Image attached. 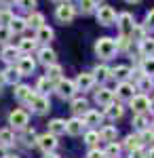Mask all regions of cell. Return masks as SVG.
Masks as SVG:
<instances>
[{
    "mask_svg": "<svg viewBox=\"0 0 154 158\" xmlns=\"http://www.w3.org/2000/svg\"><path fill=\"white\" fill-rule=\"evenodd\" d=\"M9 122H11L15 129H25V124H28V112H24V110H13L11 116H9Z\"/></svg>",
    "mask_w": 154,
    "mask_h": 158,
    "instance_id": "7",
    "label": "cell"
},
{
    "mask_svg": "<svg viewBox=\"0 0 154 158\" xmlns=\"http://www.w3.org/2000/svg\"><path fill=\"white\" fill-rule=\"evenodd\" d=\"M112 76V70H108L106 65H99V68H95V78H99V80H108Z\"/></svg>",
    "mask_w": 154,
    "mask_h": 158,
    "instance_id": "34",
    "label": "cell"
},
{
    "mask_svg": "<svg viewBox=\"0 0 154 158\" xmlns=\"http://www.w3.org/2000/svg\"><path fill=\"white\" fill-rule=\"evenodd\" d=\"M93 2H95V4H99V2H104V0H93Z\"/></svg>",
    "mask_w": 154,
    "mask_h": 158,
    "instance_id": "59",
    "label": "cell"
},
{
    "mask_svg": "<svg viewBox=\"0 0 154 158\" xmlns=\"http://www.w3.org/2000/svg\"><path fill=\"white\" fill-rule=\"evenodd\" d=\"M17 70L24 74V76H28V74H32L36 70V63L32 57H21V59L17 61Z\"/></svg>",
    "mask_w": 154,
    "mask_h": 158,
    "instance_id": "13",
    "label": "cell"
},
{
    "mask_svg": "<svg viewBox=\"0 0 154 158\" xmlns=\"http://www.w3.org/2000/svg\"><path fill=\"white\" fill-rule=\"evenodd\" d=\"M87 158H106V152H99V150H91Z\"/></svg>",
    "mask_w": 154,
    "mask_h": 158,
    "instance_id": "48",
    "label": "cell"
},
{
    "mask_svg": "<svg viewBox=\"0 0 154 158\" xmlns=\"http://www.w3.org/2000/svg\"><path fill=\"white\" fill-rule=\"evenodd\" d=\"M25 23H28V27H36V30H40V27L45 25V17H42L40 13H30V17L25 19Z\"/></svg>",
    "mask_w": 154,
    "mask_h": 158,
    "instance_id": "19",
    "label": "cell"
},
{
    "mask_svg": "<svg viewBox=\"0 0 154 158\" xmlns=\"http://www.w3.org/2000/svg\"><path fill=\"white\" fill-rule=\"evenodd\" d=\"M118 27H120L122 34H131V32H133L135 23H133V15H131V13H122V15H118Z\"/></svg>",
    "mask_w": 154,
    "mask_h": 158,
    "instance_id": "8",
    "label": "cell"
},
{
    "mask_svg": "<svg viewBox=\"0 0 154 158\" xmlns=\"http://www.w3.org/2000/svg\"><path fill=\"white\" fill-rule=\"evenodd\" d=\"M6 158H19V156H13V154H6Z\"/></svg>",
    "mask_w": 154,
    "mask_h": 158,
    "instance_id": "58",
    "label": "cell"
},
{
    "mask_svg": "<svg viewBox=\"0 0 154 158\" xmlns=\"http://www.w3.org/2000/svg\"><path fill=\"white\" fill-rule=\"evenodd\" d=\"M9 27H11L13 34H21L25 27H28V23H25V19H19V17H15L11 23H9Z\"/></svg>",
    "mask_w": 154,
    "mask_h": 158,
    "instance_id": "27",
    "label": "cell"
},
{
    "mask_svg": "<svg viewBox=\"0 0 154 158\" xmlns=\"http://www.w3.org/2000/svg\"><path fill=\"white\" fill-rule=\"evenodd\" d=\"M0 158H6V152H4V146H0Z\"/></svg>",
    "mask_w": 154,
    "mask_h": 158,
    "instance_id": "52",
    "label": "cell"
},
{
    "mask_svg": "<svg viewBox=\"0 0 154 158\" xmlns=\"http://www.w3.org/2000/svg\"><path fill=\"white\" fill-rule=\"evenodd\" d=\"M106 114H108V118L116 120V118L122 116V106H118V103H110V106L106 108Z\"/></svg>",
    "mask_w": 154,
    "mask_h": 158,
    "instance_id": "26",
    "label": "cell"
},
{
    "mask_svg": "<svg viewBox=\"0 0 154 158\" xmlns=\"http://www.w3.org/2000/svg\"><path fill=\"white\" fill-rule=\"evenodd\" d=\"M36 40H40V42H51V40H53V30H51L49 25H42V27L38 30V34H36Z\"/></svg>",
    "mask_w": 154,
    "mask_h": 158,
    "instance_id": "23",
    "label": "cell"
},
{
    "mask_svg": "<svg viewBox=\"0 0 154 158\" xmlns=\"http://www.w3.org/2000/svg\"><path fill=\"white\" fill-rule=\"evenodd\" d=\"M15 143V135H13V131L11 129H2L0 131V146H13Z\"/></svg>",
    "mask_w": 154,
    "mask_h": 158,
    "instance_id": "22",
    "label": "cell"
},
{
    "mask_svg": "<svg viewBox=\"0 0 154 158\" xmlns=\"http://www.w3.org/2000/svg\"><path fill=\"white\" fill-rule=\"evenodd\" d=\"M131 108H133V112L142 114V112H146V110L150 108V99L146 97V95H135V97L131 99Z\"/></svg>",
    "mask_w": 154,
    "mask_h": 158,
    "instance_id": "9",
    "label": "cell"
},
{
    "mask_svg": "<svg viewBox=\"0 0 154 158\" xmlns=\"http://www.w3.org/2000/svg\"><path fill=\"white\" fill-rule=\"evenodd\" d=\"M116 95H118L120 99H133L135 97V86L131 85V82H120L118 89H116Z\"/></svg>",
    "mask_w": 154,
    "mask_h": 158,
    "instance_id": "12",
    "label": "cell"
},
{
    "mask_svg": "<svg viewBox=\"0 0 154 158\" xmlns=\"http://www.w3.org/2000/svg\"><path fill=\"white\" fill-rule=\"evenodd\" d=\"M83 127H84V122L80 120V118H72V120L66 122V133H70V135H80V133H83Z\"/></svg>",
    "mask_w": 154,
    "mask_h": 158,
    "instance_id": "17",
    "label": "cell"
},
{
    "mask_svg": "<svg viewBox=\"0 0 154 158\" xmlns=\"http://www.w3.org/2000/svg\"><path fill=\"white\" fill-rule=\"evenodd\" d=\"M146 124H148V120H146L143 114H137V116L133 118V127H135V129H146Z\"/></svg>",
    "mask_w": 154,
    "mask_h": 158,
    "instance_id": "41",
    "label": "cell"
},
{
    "mask_svg": "<svg viewBox=\"0 0 154 158\" xmlns=\"http://www.w3.org/2000/svg\"><path fill=\"white\" fill-rule=\"evenodd\" d=\"M49 131H51L53 135L66 133V122L61 120V118H55V120H51V124H49Z\"/></svg>",
    "mask_w": 154,
    "mask_h": 158,
    "instance_id": "24",
    "label": "cell"
},
{
    "mask_svg": "<svg viewBox=\"0 0 154 158\" xmlns=\"http://www.w3.org/2000/svg\"><path fill=\"white\" fill-rule=\"evenodd\" d=\"M45 158H59V156H55V154L51 152V154H47V156H45Z\"/></svg>",
    "mask_w": 154,
    "mask_h": 158,
    "instance_id": "55",
    "label": "cell"
},
{
    "mask_svg": "<svg viewBox=\"0 0 154 158\" xmlns=\"http://www.w3.org/2000/svg\"><path fill=\"white\" fill-rule=\"evenodd\" d=\"M17 6L19 9H24V11H34V6H36V0H17Z\"/></svg>",
    "mask_w": 154,
    "mask_h": 158,
    "instance_id": "37",
    "label": "cell"
},
{
    "mask_svg": "<svg viewBox=\"0 0 154 158\" xmlns=\"http://www.w3.org/2000/svg\"><path fill=\"white\" fill-rule=\"evenodd\" d=\"M15 97L19 99V101H24V103H30L32 106V101L38 97V93H32V89L25 85H17L15 86Z\"/></svg>",
    "mask_w": 154,
    "mask_h": 158,
    "instance_id": "5",
    "label": "cell"
},
{
    "mask_svg": "<svg viewBox=\"0 0 154 158\" xmlns=\"http://www.w3.org/2000/svg\"><path fill=\"white\" fill-rule=\"evenodd\" d=\"M101 139H106V141H110V143H112V141H114V139H116V129H114V127H106V129H101Z\"/></svg>",
    "mask_w": 154,
    "mask_h": 158,
    "instance_id": "32",
    "label": "cell"
},
{
    "mask_svg": "<svg viewBox=\"0 0 154 158\" xmlns=\"http://www.w3.org/2000/svg\"><path fill=\"white\" fill-rule=\"evenodd\" d=\"M129 74H131V70L127 68V65H118V68H114V70H112V76H114V78H118V80H122V82L129 78Z\"/></svg>",
    "mask_w": 154,
    "mask_h": 158,
    "instance_id": "29",
    "label": "cell"
},
{
    "mask_svg": "<svg viewBox=\"0 0 154 158\" xmlns=\"http://www.w3.org/2000/svg\"><path fill=\"white\" fill-rule=\"evenodd\" d=\"M150 112H152V114H154V99H152V101H150Z\"/></svg>",
    "mask_w": 154,
    "mask_h": 158,
    "instance_id": "54",
    "label": "cell"
},
{
    "mask_svg": "<svg viewBox=\"0 0 154 158\" xmlns=\"http://www.w3.org/2000/svg\"><path fill=\"white\" fill-rule=\"evenodd\" d=\"M55 2H63V0H55Z\"/></svg>",
    "mask_w": 154,
    "mask_h": 158,
    "instance_id": "60",
    "label": "cell"
},
{
    "mask_svg": "<svg viewBox=\"0 0 154 158\" xmlns=\"http://www.w3.org/2000/svg\"><path fill=\"white\" fill-rule=\"evenodd\" d=\"M19 53H21V51H19V49H15V47H4V49H2V55H0V57L6 61V63H15V61H19V59H21V57H19Z\"/></svg>",
    "mask_w": 154,
    "mask_h": 158,
    "instance_id": "16",
    "label": "cell"
},
{
    "mask_svg": "<svg viewBox=\"0 0 154 158\" xmlns=\"http://www.w3.org/2000/svg\"><path fill=\"white\" fill-rule=\"evenodd\" d=\"M49 91H51V80L45 76V78L38 80V85H36V93H38V95H47Z\"/></svg>",
    "mask_w": 154,
    "mask_h": 158,
    "instance_id": "30",
    "label": "cell"
},
{
    "mask_svg": "<svg viewBox=\"0 0 154 158\" xmlns=\"http://www.w3.org/2000/svg\"><path fill=\"white\" fill-rule=\"evenodd\" d=\"M139 51H142V55L150 57L154 53V38H143L142 42H139Z\"/></svg>",
    "mask_w": 154,
    "mask_h": 158,
    "instance_id": "21",
    "label": "cell"
},
{
    "mask_svg": "<svg viewBox=\"0 0 154 158\" xmlns=\"http://www.w3.org/2000/svg\"><path fill=\"white\" fill-rule=\"evenodd\" d=\"M21 76H24V74L19 72L17 68H6V70L2 72V78H4V82H11V85H17Z\"/></svg>",
    "mask_w": 154,
    "mask_h": 158,
    "instance_id": "18",
    "label": "cell"
},
{
    "mask_svg": "<svg viewBox=\"0 0 154 158\" xmlns=\"http://www.w3.org/2000/svg\"><path fill=\"white\" fill-rule=\"evenodd\" d=\"M112 99H114V91H110V89H99L97 93H95V101L99 103V106H110L112 103Z\"/></svg>",
    "mask_w": 154,
    "mask_h": 158,
    "instance_id": "10",
    "label": "cell"
},
{
    "mask_svg": "<svg viewBox=\"0 0 154 158\" xmlns=\"http://www.w3.org/2000/svg\"><path fill=\"white\" fill-rule=\"evenodd\" d=\"M148 158H154V148L150 150V152H148Z\"/></svg>",
    "mask_w": 154,
    "mask_h": 158,
    "instance_id": "53",
    "label": "cell"
},
{
    "mask_svg": "<svg viewBox=\"0 0 154 158\" xmlns=\"http://www.w3.org/2000/svg\"><path fill=\"white\" fill-rule=\"evenodd\" d=\"M139 139H142V143H152L154 141V131H143L139 135Z\"/></svg>",
    "mask_w": 154,
    "mask_h": 158,
    "instance_id": "45",
    "label": "cell"
},
{
    "mask_svg": "<svg viewBox=\"0 0 154 158\" xmlns=\"http://www.w3.org/2000/svg\"><path fill=\"white\" fill-rule=\"evenodd\" d=\"M146 19H148V23H150V30H154V9L148 13V17H146Z\"/></svg>",
    "mask_w": 154,
    "mask_h": 158,
    "instance_id": "49",
    "label": "cell"
},
{
    "mask_svg": "<svg viewBox=\"0 0 154 158\" xmlns=\"http://www.w3.org/2000/svg\"><path fill=\"white\" fill-rule=\"evenodd\" d=\"M24 139H25V143H28V146H30V143H34V141H38V137H36V133H34V131H28Z\"/></svg>",
    "mask_w": 154,
    "mask_h": 158,
    "instance_id": "47",
    "label": "cell"
},
{
    "mask_svg": "<svg viewBox=\"0 0 154 158\" xmlns=\"http://www.w3.org/2000/svg\"><path fill=\"white\" fill-rule=\"evenodd\" d=\"M76 89H78V86L74 85L72 80H63V78H61L59 82H57V95L63 97V99H70L72 95H74V91H76Z\"/></svg>",
    "mask_w": 154,
    "mask_h": 158,
    "instance_id": "6",
    "label": "cell"
},
{
    "mask_svg": "<svg viewBox=\"0 0 154 158\" xmlns=\"http://www.w3.org/2000/svg\"><path fill=\"white\" fill-rule=\"evenodd\" d=\"M143 34H146V32H143L142 25H135V27H133V32H131V38H133V40H137V42H142L143 38H146Z\"/></svg>",
    "mask_w": 154,
    "mask_h": 158,
    "instance_id": "39",
    "label": "cell"
},
{
    "mask_svg": "<svg viewBox=\"0 0 154 158\" xmlns=\"http://www.w3.org/2000/svg\"><path fill=\"white\" fill-rule=\"evenodd\" d=\"M32 110H34L36 114H47L49 110H51V103H49V99L45 95H38V97L32 101Z\"/></svg>",
    "mask_w": 154,
    "mask_h": 158,
    "instance_id": "11",
    "label": "cell"
},
{
    "mask_svg": "<svg viewBox=\"0 0 154 158\" xmlns=\"http://www.w3.org/2000/svg\"><path fill=\"white\" fill-rule=\"evenodd\" d=\"M13 19H15V17H13V13L9 11V9L0 11V23H2V25H9V23L13 21Z\"/></svg>",
    "mask_w": 154,
    "mask_h": 158,
    "instance_id": "38",
    "label": "cell"
},
{
    "mask_svg": "<svg viewBox=\"0 0 154 158\" xmlns=\"http://www.w3.org/2000/svg\"><path fill=\"white\" fill-rule=\"evenodd\" d=\"M55 15H57V19H59L61 23H70L72 19H74V15H76V11H74V6H72V4L61 2L59 6H57V11H55Z\"/></svg>",
    "mask_w": 154,
    "mask_h": 158,
    "instance_id": "4",
    "label": "cell"
},
{
    "mask_svg": "<svg viewBox=\"0 0 154 158\" xmlns=\"http://www.w3.org/2000/svg\"><path fill=\"white\" fill-rule=\"evenodd\" d=\"M118 154H120V146H116V143L112 141V143L106 148V156L108 158H118Z\"/></svg>",
    "mask_w": 154,
    "mask_h": 158,
    "instance_id": "36",
    "label": "cell"
},
{
    "mask_svg": "<svg viewBox=\"0 0 154 158\" xmlns=\"http://www.w3.org/2000/svg\"><path fill=\"white\" fill-rule=\"evenodd\" d=\"M2 82H4V78H2V76H0V91H2Z\"/></svg>",
    "mask_w": 154,
    "mask_h": 158,
    "instance_id": "56",
    "label": "cell"
},
{
    "mask_svg": "<svg viewBox=\"0 0 154 158\" xmlns=\"http://www.w3.org/2000/svg\"><path fill=\"white\" fill-rule=\"evenodd\" d=\"M83 122L84 124H99L101 122V114L95 112V110H87L84 116H83Z\"/></svg>",
    "mask_w": 154,
    "mask_h": 158,
    "instance_id": "20",
    "label": "cell"
},
{
    "mask_svg": "<svg viewBox=\"0 0 154 158\" xmlns=\"http://www.w3.org/2000/svg\"><path fill=\"white\" fill-rule=\"evenodd\" d=\"M99 137H101V135L95 133V131H89V133L84 135V139H87V143H89V146H95V143L99 141Z\"/></svg>",
    "mask_w": 154,
    "mask_h": 158,
    "instance_id": "42",
    "label": "cell"
},
{
    "mask_svg": "<svg viewBox=\"0 0 154 158\" xmlns=\"http://www.w3.org/2000/svg\"><path fill=\"white\" fill-rule=\"evenodd\" d=\"M38 148L45 152V154H51L55 148H57V135H53V133H47V135H42V137H38Z\"/></svg>",
    "mask_w": 154,
    "mask_h": 158,
    "instance_id": "3",
    "label": "cell"
},
{
    "mask_svg": "<svg viewBox=\"0 0 154 158\" xmlns=\"http://www.w3.org/2000/svg\"><path fill=\"white\" fill-rule=\"evenodd\" d=\"M15 2H17V0H0V4H2L4 9H6V6H11V4H15Z\"/></svg>",
    "mask_w": 154,
    "mask_h": 158,
    "instance_id": "51",
    "label": "cell"
},
{
    "mask_svg": "<svg viewBox=\"0 0 154 158\" xmlns=\"http://www.w3.org/2000/svg\"><path fill=\"white\" fill-rule=\"evenodd\" d=\"M95 53H97V57H101V59H110V57L116 53V42H114L112 38H99V40L95 42Z\"/></svg>",
    "mask_w": 154,
    "mask_h": 158,
    "instance_id": "1",
    "label": "cell"
},
{
    "mask_svg": "<svg viewBox=\"0 0 154 158\" xmlns=\"http://www.w3.org/2000/svg\"><path fill=\"white\" fill-rule=\"evenodd\" d=\"M93 85H95L93 74H80V76L76 78V86H78L80 91H89V89H93Z\"/></svg>",
    "mask_w": 154,
    "mask_h": 158,
    "instance_id": "14",
    "label": "cell"
},
{
    "mask_svg": "<svg viewBox=\"0 0 154 158\" xmlns=\"http://www.w3.org/2000/svg\"><path fill=\"white\" fill-rule=\"evenodd\" d=\"M47 78L51 80V82H53V80L59 82V80H61V68H59V65H55V63L49 65V68H47Z\"/></svg>",
    "mask_w": 154,
    "mask_h": 158,
    "instance_id": "28",
    "label": "cell"
},
{
    "mask_svg": "<svg viewBox=\"0 0 154 158\" xmlns=\"http://www.w3.org/2000/svg\"><path fill=\"white\" fill-rule=\"evenodd\" d=\"M97 23H101V25H112L114 21H116V13H114V9L112 6H99L97 9Z\"/></svg>",
    "mask_w": 154,
    "mask_h": 158,
    "instance_id": "2",
    "label": "cell"
},
{
    "mask_svg": "<svg viewBox=\"0 0 154 158\" xmlns=\"http://www.w3.org/2000/svg\"><path fill=\"white\" fill-rule=\"evenodd\" d=\"M131 158H148V156L143 154L142 150H135V152H131Z\"/></svg>",
    "mask_w": 154,
    "mask_h": 158,
    "instance_id": "50",
    "label": "cell"
},
{
    "mask_svg": "<svg viewBox=\"0 0 154 158\" xmlns=\"http://www.w3.org/2000/svg\"><path fill=\"white\" fill-rule=\"evenodd\" d=\"M80 9H83V13H93L95 2L93 0H80Z\"/></svg>",
    "mask_w": 154,
    "mask_h": 158,
    "instance_id": "44",
    "label": "cell"
},
{
    "mask_svg": "<svg viewBox=\"0 0 154 158\" xmlns=\"http://www.w3.org/2000/svg\"><path fill=\"white\" fill-rule=\"evenodd\" d=\"M36 47V40H32V38H21L19 40V51L21 53H32Z\"/></svg>",
    "mask_w": 154,
    "mask_h": 158,
    "instance_id": "31",
    "label": "cell"
},
{
    "mask_svg": "<svg viewBox=\"0 0 154 158\" xmlns=\"http://www.w3.org/2000/svg\"><path fill=\"white\" fill-rule=\"evenodd\" d=\"M55 57H57V55H55V51H53V49H47V47H45V49L38 51V59H40V63H45L47 68L55 63Z\"/></svg>",
    "mask_w": 154,
    "mask_h": 158,
    "instance_id": "15",
    "label": "cell"
},
{
    "mask_svg": "<svg viewBox=\"0 0 154 158\" xmlns=\"http://www.w3.org/2000/svg\"><path fill=\"white\" fill-rule=\"evenodd\" d=\"M152 86H154V82L150 80V76H142V80H139V89H142V91H150Z\"/></svg>",
    "mask_w": 154,
    "mask_h": 158,
    "instance_id": "43",
    "label": "cell"
},
{
    "mask_svg": "<svg viewBox=\"0 0 154 158\" xmlns=\"http://www.w3.org/2000/svg\"><path fill=\"white\" fill-rule=\"evenodd\" d=\"M142 70H143V74H146V76H150V74L154 76V57H152V55L143 59V63H142Z\"/></svg>",
    "mask_w": 154,
    "mask_h": 158,
    "instance_id": "33",
    "label": "cell"
},
{
    "mask_svg": "<svg viewBox=\"0 0 154 158\" xmlns=\"http://www.w3.org/2000/svg\"><path fill=\"white\" fill-rule=\"evenodd\" d=\"M87 106H89V103H87L84 97H78V99L72 101V110H74V112H87Z\"/></svg>",
    "mask_w": 154,
    "mask_h": 158,
    "instance_id": "35",
    "label": "cell"
},
{
    "mask_svg": "<svg viewBox=\"0 0 154 158\" xmlns=\"http://www.w3.org/2000/svg\"><path fill=\"white\" fill-rule=\"evenodd\" d=\"M11 27L9 25H0V42H9L11 40Z\"/></svg>",
    "mask_w": 154,
    "mask_h": 158,
    "instance_id": "40",
    "label": "cell"
},
{
    "mask_svg": "<svg viewBox=\"0 0 154 158\" xmlns=\"http://www.w3.org/2000/svg\"><path fill=\"white\" fill-rule=\"evenodd\" d=\"M142 146V139L137 137V135H129L127 139H125V148L129 150V152H135V150H139Z\"/></svg>",
    "mask_w": 154,
    "mask_h": 158,
    "instance_id": "25",
    "label": "cell"
},
{
    "mask_svg": "<svg viewBox=\"0 0 154 158\" xmlns=\"http://www.w3.org/2000/svg\"><path fill=\"white\" fill-rule=\"evenodd\" d=\"M127 2H129V4H135V2H139V0H127Z\"/></svg>",
    "mask_w": 154,
    "mask_h": 158,
    "instance_id": "57",
    "label": "cell"
},
{
    "mask_svg": "<svg viewBox=\"0 0 154 158\" xmlns=\"http://www.w3.org/2000/svg\"><path fill=\"white\" fill-rule=\"evenodd\" d=\"M129 47V38H127V34H122V36L118 38V42H116V49H120V51H125Z\"/></svg>",
    "mask_w": 154,
    "mask_h": 158,
    "instance_id": "46",
    "label": "cell"
}]
</instances>
